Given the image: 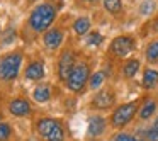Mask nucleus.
Here are the masks:
<instances>
[{
    "label": "nucleus",
    "instance_id": "nucleus-27",
    "mask_svg": "<svg viewBox=\"0 0 158 141\" xmlns=\"http://www.w3.org/2000/svg\"><path fill=\"white\" fill-rule=\"evenodd\" d=\"M87 2H97V0H87Z\"/></svg>",
    "mask_w": 158,
    "mask_h": 141
},
{
    "label": "nucleus",
    "instance_id": "nucleus-24",
    "mask_svg": "<svg viewBox=\"0 0 158 141\" xmlns=\"http://www.w3.org/2000/svg\"><path fill=\"white\" fill-rule=\"evenodd\" d=\"M87 43H89V44H92V46H97V44H100V43H102V36H100L99 32H94V34L89 36Z\"/></svg>",
    "mask_w": 158,
    "mask_h": 141
},
{
    "label": "nucleus",
    "instance_id": "nucleus-4",
    "mask_svg": "<svg viewBox=\"0 0 158 141\" xmlns=\"http://www.w3.org/2000/svg\"><path fill=\"white\" fill-rule=\"evenodd\" d=\"M87 78H89V66L87 65H78V66H73L72 73H70L68 77V87L70 90H73V92H78V90H82V87L85 85Z\"/></svg>",
    "mask_w": 158,
    "mask_h": 141
},
{
    "label": "nucleus",
    "instance_id": "nucleus-26",
    "mask_svg": "<svg viewBox=\"0 0 158 141\" xmlns=\"http://www.w3.org/2000/svg\"><path fill=\"white\" fill-rule=\"evenodd\" d=\"M10 36H15V32H14V31H9V34L5 36L4 41H5V43H10Z\"/></svg>",
    "mask_w": 158,
    "mask_h": 141
},
{
    "label": "nucleus",
    "instance_id": "nucleus-23",
    "mask_svg": "<svg viewBox=\"0 0 158 141\" xmlns=\"http://www.w3.org/2000/svg\"><path fill=\"white\" fill-rule=\"evenodd\" d=\"M153 9H155V2L153 0H148V2H144L143 5H141V14H151L153 12Z\"/></svg>",
    "mask_w": 158,
    "mask_h": 141
},
{
    "label": "nucleus",
    "instance_id": "nucleus-5",
    "mask_svg": "<svg viewBox=\"0 0 158 141\" xmlns=\"http://www.w3.org/2000/svg\"><path fill=\"white\" fill-rule=\"evenodd\" d=\"M134 112H136V104H126L121 106L119 109H116V112L112 114V124L116 127H121L124 124H127L133 119Z\"/></svg>",
    "mask_w": 158,
    "mask_h": 141
},
{
    "label": "nucleus",
    "instance_id": "nucleus-12",
    "mask_svg": "<svg viewBox=\"0 0 158 141\" xmlns=\"http://www.w3.org/2000/svg\"><path fill=\"white\" fill-rule=\"evenodd\" d=\"M106 127V121L102 117H92L89 122V134L90 136H99Z\"/></svg>",
    "mask_w": 158,
    "mask_h": 141
},
{
    "label": "nucleus",
    "instance_id": "nucleus-28",
    "mask_svg": "<svg viewBox=\"0 0 158 141\" xmlns=\"http://www.w3.org/2000/svg\"><path fill=\"white\" fill-rule=\"evenodd\" d=\"M29 141H36V139H29Z\"/></svg>",
    "mask_w": 158,
    "mask_h": 141
},
{
    "label": "nucleus",
    "instance_id": "nucleus-7",
    "mask_svg": "<svg viewBox=\"0 0 158 141\" xmlns=\"http://www.w3.org/2000/svg\"><path fill=\"white\" fill-rule=\"evenodd\" d=\"M72 70H73V55L70 51H65L60 58V78L68 80Z\"/></svg>",
    "mask_w": 158,
    "mask_h": 141
},
{
    "label": "nucleus",
    "instance_id": "nucleus-1",
    "mask_svg": "<svg viewBox=\"0 0 158 141\" xmlns=\"http://www.w3.org/2000/svg\"><path fill=\"white\" fill-rule=\"evenodd\" d=\"M55 15H56V10H55V7H53V5H49V4L39 5V7L34 9V12L31 14V19H29L31 27L34 29V31H38V32L44 31L46 27H49V26H51Z\"/></svg>",
    "mask_w": 158,
    "mask_h": 141
},
{
    "label": "nucleus",
    "instance_id": "nucleus-11",
    "mask_svg": "<svg viewBox=\"0 0 158 141\" xmlns=\"http://www.w3.org/2000/svg\"><path fill=\"white\" fill-rule=\"evenodd\" d=\"M112 102H114V95L110 92H100L99 95L94 99V106L99 107V109H107Z\"/></svg>",
    "mask_w": 158,
    "mask_h": 141
},
{
    "label": "nucleus",
    "instance_id": "nucleus-18",
    "mask_svg": "<svg viewBox=\"0 0 158 141\" xmlns=\"http://www.w3.org/2000/svg\"><path fill=\"white\" fill-rule=\"evenodd\" d=\"M155 109H156V104H155L153 100H148V102L143 106V109H141V112H139L141 119H148V117H150L151 114L155 112Z\"/></svg>",
    "mask_w": 158,
    "mask_h": 141
},
{
    "label": "nucleus",
    "instance_id": "nucleus-25",
    "mask_svg": "<svg viewBox=\"0 0 158 141\" xmlns=\"http://www.w3.org/2000/svg\"><path fill=\"white\" fill-rule=\"evenodd\" d=\"M116 141H138V139H134L129 134H119V136L116 138Z\"/></svg>",
    "mask_w": 158,
    "mask_h": 141
},
{
    "label": "nucleus",
    "instance_id": "nucleus-22",
    "mask_svg": "<svg viewBox=\"0 0 158 141\" xmlns=\"http://www.w3.org/2000/svg\"><path fill=\"white\" fill-rule=\"evenodd\" d=\"M148 139L150 141H158V119L155 121V124L151 126V129L148 131Z\"/></svg>",
    "mask_w": 158,
    "mask_h": 141
},
{
    "label": "nucleus",
    "instance_id": "nucleus-20",
    "mask_svg": "<svg viewBox=\"0 0 158 141\" xmlns=\"http://www.w3.org/2000/svg\"><path fill=\"white\" fill-rule=\"evenodd\" d=\"M102 82H104V73L99 72V73H95V75L92 77V80H90V87H92V89H99V87L102 85Z\"/></svg>",
    "mask_w": 158,
    "mask_h": 141
},
{
    "label": "nucleus",
    "instance_id": "nucleus-9",
    "mask_svg": "<svg viewBox=\"0 0 158 141\" xmlns=\"http://www.w3.org/2000/svg\"><path fill=\"white\" fill-rule=\"evenodd\" d=\"M9 109H10V112L14 114V116H26V114H29V110H31V106H29L26 100L17 99V100H12Z\"/></svg>",
    "mask_w": 158,
    "mask_h": 141
},
{
    "label": "nucleus",
    "instance_id": "nucleus-3",
    "mask_svg": "<svg viewBox=\"0 0 158 141\" xmlns=\"http://www.w3.org/2000/svg\"><path fill=\"white\" fill-rule=\"evenodd\" d=\"M21 61H22V56L17 55V53L5 56L0 61V78L14 80L19 73V68H21Z\"/></svg>",
    "mask_w": 158,
    "mask_h": 141
},
{
    "label": "nucleus",
    "instance_id": "nucleus-16",
    "mask_svg": "<svg viewBox=\"0 0 158 141\" xmlns=\"http://www.w3.org/2000/svg\"><path fill=\"white\" fill-rule=\"evenodd\" d=\"M104 7L110 14H119L123 4H121V0H104Z\"/></svg>",
    "mask_w": 158,
    "mask_h": 141
},
{
    "label": "nucleus",
    "instance_id": "nucleus-14",
    "mask_svg": "<svg viewBox=\"0 0 158 141\" xmlns=\"http://www.w3.org/2000/svg\"><path fill=\"white\" fill-rule=\"evenodd\" d=\"M73 29H75L77 34H85V32H89V29H90V21L87 17L77 19L75 24H73Z\"/></svg>",
    "mask_w": 158,
    "mask_h": 141
},
{
    "label": "nucleus",
    "instance_id": "nucleus-13",
    "mask_svg": "<svg viewBox=\"0 0 158 141\" xmlns=\"http://www.w3.org/2000/svg\"><path fill=\"white\" fill-rule=\"evenodd\" d=\"M156 83H158V72H155V70H146V72H144V77H143V87L151 89V87H155Z\"/></svg>",
    "mask_w": 158,
    "mask_h": 141
},
{
    "label": "nucleus",
    "instance_id": "nucleus-21",
    "mask_svg": "<svg viewBox=\"0 0 158 141\" xmlns=\"http://www.w3.org/2000/svg\"><path fill=\"white\" fill-rule=\"evenodd\" d=\"M9 136H10V127H9V124L2 122L0 124V141L9 139Z\"/></svg>",
    "mask_w": 158,
    "mask_h": 141
},
{
    "label": "nucleus",
    "instance_id": "nucleus-10",
    "mask_svg": "<svg viewBox=\"0 0 158 141\" xmlns=\"http://www.w3.org/2000/svg\"><path fill=\"white\" fill-rule=\"evenodd\" d=\"M44 75V66L43 63H31L26 70V78L29 80H41Z\"/></svg>",
    "mask_w": 158,
    "mask_h": 141
},
{
    "label": "nucleus",
    "instance_id": "nucleus-8",
    "mask_svg": "<svg viewBox=\"0 0 158 141\" xmlns=\"http://www.w3.org/2000/svg\"><path fill=\"white\" fill-rule=\"evenodd\" d=\"M61 41H63V34H61L60 29H51V31L46 32V36H44V44L51 49L58 48V46L61 44Z\"/></svg>",
    "mask_w": 158,
    "mask_h": 141
},
{
    "label": "nucleus",
    "instance_id": "nucleus-6",
    "mask_svg": "<svg viewBox=\"0 0 158 141\" xmlns=\"http://www.w3.org/2000/svg\"><path fill=\"white\" fill-rule=\"evenodd\" d=\"M133 48H134L133 39H131V38H126V36L114 39V43L110 44V51H112L116 56H126V55H129Z\"/></svg>",
    "mask_w": 158,
    "mask_h": 141
},
{
    "label": "nucleus",
    "instance_id": "nucleus-19",
    "mask_svg": "<svg viewBox=\"0 0 158 141\" xmlns=\"http://www.w3.org/2000/svg\"><path fill=\"white\" fill-rule=\"evenodd\" d=\"M146 58L151 60V61L158 60V39H156V41H153V43H151V44L146 48Z\"/></svg>",
    "mask_w": 158,
    "mask_h": 141
},
{
    "label": "nucleus",
    "instance_id": "nucleus-17",
    "mask_svg": "<svg viewBox=\"0 0 158 141\" xmlns=\"http://www.w3.org/2000/svg\"><path fill=\"white\" fill-rule=\"evenodd\" d=\"M138 68H139V61H136V60H131V61H127L126 66H124V75L131 78V77L136 75Z\"/></svg>",
    "mask_w": 158,
    "mask_h": 141
},
{
    "label": "nucleus",
    "instance_id": "nucleus-2",
    "mask_svg": "<svg viewBox=\"0 0 158 141\" xmlns=\"http://www.w3.org/2000/svg\"><path fill=\"white\" fill-rule=\"evenodd\" d=\"M38 131L46 141H63V127L53 119H41L38 122Z\"/></svg>",
    "mask_w": 158,
    "mask_h": 141
},
{
    "label": "nucleus",
    "instance_id": "nucleus-15",
    "mask_svg": "<svg viewBox=\"0 0 158 141\" xmlns=\"http://www.w3.org/2000/svg\"><path fill=\"white\" fill-rule=\"evenodd\" d=\"M49 97H51V92H49L48 87H38V89L34 90V99L38 100V102H46V100H49Z\"/></svg>",
    "mask_w": 158,
    "mask_h": 141
}]
</instances>
